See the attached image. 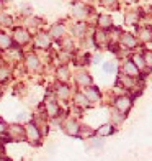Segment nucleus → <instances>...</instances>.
Segmentation results:
<instances>
[{
  "instance_id": "a878e982",
  "label": "nucleus",
  "mask_w": 152,
  "mask_h": 161,
  "mask_svg": "<svg viewBox=\"0 0 152 161\" xmlns=\"http://www.w3.org/2000/svg\"><path fill=\"white\" fill-rule=\"evenodd\" d=\"M8 76H10V71H8V68H5V66H2V68H0V80H7V79H8Z\"/></svg>"
},
{
  "instance_id": "f8f14e48",
  "label": "nucleus",
  "mask_w": 152,
  "mask_h": 161,
  "mask_svg": "<svg viewBox=\"0 0 152 161\" xmlns=\"http://www.w3.org/2000/svg\"><path fill=\"white\" fill-rule=\"evenodd\" d=\"M75 80H77V84H80V86H84V87H89V86L92 84V77L87 74V72H79L77 77H75Z\"/></svg>"
},
{
  "instance_id": "bb28decb",
  "label": "nucleus",
  "mask_w": 152,
  "mask_h": 161,
  "mask_svg": "<svg viewBox=\"0 0 152 161\" xmlns=\"http://www.w3.org/2000/svg\"><path fill=\"white\" fill-rule=\"evenodd\" d=\"M92 146H95V148H100V146H103V140H100V138H93L90 142Z\"/></svg>"
},
{
  "instance_id": "412c9836",
  "label": "nucleus",
  "mask_w": 152,
  "mask_h": 161,
  "mask_svg": "<svg viewBox=\"0 0 152 161\" xmlns=\"http://www.w3.org/2000/svg\"><path fill=\"white\" fill-rule=\"evenodd\" d=\"M133 63H134V66H136L137 69H142L144 66H146V64H144V58L141 54H134L133 56Z\"/></svg>"
},
{
  "instance_id": "a211bd4d",
  "label": "nucleus",
  "mask_w": 152,
  "mask_h": 161,
  "mask_svg": "<svg viewBox=\"0 0 152 161\" xmlns=\"http://www.w3.org/2000/svg\"><path fill=\"white\" fill-rule=\"evenodd\" d=\"M95 45H98V46L106 45V33L105 31H97L95 33Z\"/></svg>"
},
{
  "instance_id": "39448f33",
  "label": "nucleus",
  "mask_w": 152,
  "mask_h": 161,
  "mask_svg": "<svg viewBox=\"0 0 152 161\" xmlns=\"http://www.w3.org/2000/svg\"><path fill=\"white\" fill-rule=\"evenodd\" d=\"M84 96L89 99V102H97V100H100V91L97 89V87H93V86H89L85 89Z\"/></svg>"
},
{
  "instance_id": "f3484780",
  "label": "nucleus",
  "mask_w": 152,
  "mask_h": 161,
  "mask_svg": "<svg viewBox=\"0 0 152 161\" xmlns=\"http://www.w3.org/2000/svg\"><path fill=\"white\" fill-rule=\"evenodd\" d=\"M62 33H64V26L61 23H56V25L51 26V36H53V38H59Z\"/></svg>"
},
{
  "instance_id": "7c9ffc66",
  "label": "nucleus",
  "mask_w": 152,
  "mask_h": 161,
  "mask_svg": "<svg viewBox=\"0 0 152 161\" xmlns=\"http://www.w3.org/2000/svg\"><path fill=\"white\" fill-rule=\"evenodd\" d=\"M126 21H128V23H136V21H137V18H136V13H129Z\"/></svg>"
},
{
  "instance_id": "0eeeda50",
  "label": "nucleus",
  "mask_w": 152,
  "mask_h": 161,
  "mask_svg": "<svg viewBox=\"0 0 152 161\" xmlns=\"http://www.w3.org/2000/svg\"><path fill=\"white\" fill-rule=\"evenodd\" d=\"M123 72H124V76H129V77H134L139 74V69L134 66L133 61H126L124 66H123Z\"/></svg>"
},
{
  "instance_id": "cd10ccee",
  "label": "nucleus",
  "mask_w": 152,
  "mask_h": 161,
  "mask_svg": "<svg viewBox=\"0 0 152 161\" xmlns=\"http://www.w3.org/2000/svg\"><path fill=\"white\" fill-rule=\"evenodd\" d=\"M103 69H105V72H113L114 71V64L113 63H105L103 64Z\"/></svg>"
},
{
  "instance_id": "423d86ee",
  "label": "nucleus",
  "mask_w": 152,
  "mask_h": 161,
  "mask_svg": "<svg viewBox=\"0 0 152 161\" xmlns=\"http://www.w3.org/2000/svg\"><path fill=\"white\" fill-rule=\"evenodd\" d=\"M25 66H26L28 71H36V69L39 68V59H38V56L28 54L26 59H25Z\"/></svg>"
},
{
  "instance_id": "dca6fc26",
  "label": "nucleus",
  "mask_w": 152,
  "mask_h": 161,
  "mask_svg": "<svg viewBox=\"0 0 152 161\" xmlns=\"http://www.w3.org/2000/svg\"><path fill=\"white\" fill-rule=\"evenodd\" d=\"M119 84L123 86V87H126V89H131V87L134 86V80H133V77H129V76H119Z\"/></svg>"
},
{
  "instance_id": "c756f323",
  "label": "nucleus",
  "mask_w": 152,
  "mask_h": 161,
  "mask_svg": "<svg viewBox=\"0 0 152 161\" xmlns=\"http://www.w3.org/2000/svg\"><path fill=\"white\" fill-rule=\"evenodd\" d=\"M84 30H85V25H77L75 26V35H84Z\"/></svg>"
},
{
  "instance_id": "4be33fe9",
  "label": "nucleus",
  "mask_w": 152,
  "mask_h": 161,
  "mask_svg": "<svg viewBox=\"0 0 152 161\" xmlns=\"http://www.w3.org/2000/svg\"><path fill=\"white\" fill-rule=\"evenodd\" d=\"M141 40L142 41H150L152 40V28H144V30H141Z\"/></svg>"
},
{
  "instance_id": "b1692460",
  "label": "nucleus",
  "mask_w": 152,
  "mask_h": 161,
  "mask_svg": "<svg viewBox=\"0 0 152 161\" xmlns=\"http://www.w3.org/2000/svg\"><path fill=\"white\" fill-rule=\"evenodd\" d=\"M142 58H144V64H146L149 69H152V53L150 51H146V53L142 54Z\"/></svg>"
},
{
  "instance_id": "7ed1b4c3",
  "label": "nucleus",
  "mask_w": 152,
  "mask_h": 161,
  "mask_svg": "<svg viewBox=\"0 0 152 161\" xmlns=\"http://www.w3.org/2000/svg\"><path fill=\"white\" fill-rule=\"evenodd\" d=\"M64 131L70 136H75V135L80 133V125H79L75 120H67L64 123Z\"/></svg>"
},
{
  "instance_id": "72a5a7b5",
  "label": "nucleus",
  "mask_w": 152,
  "mask_h": 161,
  "mask_svg": "<svg viewBox=\"0 0 152 161\" xmlns=\"http://www.w3.org/2000/svg\"><path fill=\"white\" fill-rule=\"evenodd\" d=\"M26 117H28L26 112H20V114H18V120H23V119H26Z\"/></svg>"
},
{
  "instance_id": "20e7f679",
  "label": "nucleus",
  "mask_w": 152,
  "mask_h": 161,
  "mask_svg": "<svg viewBox=\"0 0 152 161\" xmlns=\"http://www.w3.org/2000/svg\"><path fill=\"white\" fill-rule=\"evenodd\" d=\"M44 107H46V114H48L49 117H57V115H59V105L56 104V100L46 99Z\"/></svg>"
},
{
  "instance_id": "6ab92c4d",
  "label": "nucleus",
  "mask_w": 152,
  "mask_h": 161,
  "mask_svg": "<svg viewBox=\"0 0 152 161\" xmlns=\"http://www.w3.org/2000/svg\"><path fill=\"white\" fill-rule=\"evenodd\" d=\"M85 13H87L85 7H84L82 3H75V7H74V15H75L77 18H84Z\"/></svg>"
},
{
  "instance_id": "f03ea898",
  "label": "nucleus",
  "mask_w": 152,
  "mask_h": 161,
  "mask_svg": "<svg viewBox=\"0 0 152 161\" xmlns=\"http://www.w3.org/2000/svg\"><path fill=\"white\" fill-rule=\"evenodd\" d=\"M131 105H133V100L128 96H119L114 100V107H116V110L121 112V114H126L129 108H131Z\"/></svg>"
},
{
  "instance_id": "393cba45",
  "label": "nucleus",
  "mask_w": 152,
  "mask_h": 161,
  "mask_svg": "<svg viewBox=\"0 0 152 161\" xmlns=\"http://www.w3.org/2000/svg\"><path fill=\"white\" fill-rule=\"evenodd\" d=\"M98 23H100V26L108 28V26H111V18H110V17H100Z\"/></svg>"
},
{
  "instance_id": "f704fd0d",
  "label": "nucleus",
  "mask_w": 152,
  "mask_h": 161,
  "mask_svg": "<svg viewBox=\"0 0 152 161\" xmlns=\"http://www.w3.org/2000/svg\"><path fill=\"white\" fill-rule=\"evenodd\" d=\"M0 161H8V159H5V158H0Z\"/></svg>"
},
{
  "instance_id": "aec40b11",
  "label": "nucleus",
  "mask_w": 152,
  "mask_h": 161,
  "mask_svg": "<svg viewBox=\"0 0 152 161\" xmlns=\"http://www.w3.org/2000/svg\"><path fill=\"white\" fill-rule=\"evenodd\" d=\"M75 104L80 105V107H89L90 102H89V99H87L84 94H77V96H75Z\"/></svg>"
},
{
  "instance_id": "ddd939ff",
  "label": "nucleus",
  "mask_w": 152,
  "mask_h": 161,
  "mask_svg": "<svg viewBox=\"0 0 152 161\" xmlns=\"http://www.w3.org/2000/svg\"><path fill=\"white\" fill-rule=\"evenodd\" d=\"M49 36L46 33H38V36H36V46H39V48H48L49 46Z\"/></svg>"
},
{
  "instance_id": "2f4dec72",
  "label": "nucleus",
  "mask_w": 152,
  "mask_h": 161,
  "mask_svg": "<svg viewBox=\"0 0 152 161\" xmlns=\"http://www.w3.org/2000/svg\"><path fill=\"white\" fill-rule=\"evenodd\" d=\"M103 3H105L106 7H114V5H116V2H114V0H103Z\"/></svg>"
},
{
  "instance_id": "1a4fd4ad",
  "label": "nucleus",
  "mask_w": 152,
  "mask_h": 161,
  "mask_svg": "<svg viewBox=\"0 0 152 161\" xmlns=\"http://www.w3.org/2000/svg\"><path fill=\"white\" fill-rule=\"evenodd\" d=\"M13 38H15L20 45H25V43H28V40H30V35H28L25 30H21V28H17L15 35H13Z\"/></svg>"
},
{
  "instance_id": "2eb2a0df",
  "label": "nucleus",
  "mask_w": 152,
  "mask_h": 161,
  "mask_svg": "<svg viewBox=\"0 0 152 161\" xmlns=\"http://www.w3.org/2000/svg\"><path fill=\"white\" fill-rule=\"evenodd\" d=\"M56 76H57V79H59L61 82H66V80L69 79V69L66 68V66H61V68L57 69Z\"/></svg>"
},
{
  "instance_id": "473e14b6",
  "label": "nucleus",
  "mask_w": 152,
  "mask_h": 161,
  "mask_svg": "<svg viewBox=\"0 0 152 161\" xmlns=\"http://www.w3.org/2000/svg\"><path fill=\"white\" fill-rule=\"evenodd\" d=\"M5 128H7V125H5V122L0 119V133H2V131H5Z\"/></svg>"
},
{
  "instance_id": "c85d7f7f",
  "label": "nucleus",
  "mask_w": 152,
  "mask_h": 161,
  "mask_svg": "<svg viewBox=\"0 0 152 161\" xmlns=\"http://www.w3.org/2000/svg\"><path fill=\"white\" fill-rule=\"evenodd\" d=\"M0 21H2L3 25H10L12 23V18L8 15H0Z\"/></svg>"
},
{
  "instance_id": "c9c22d12",
  "label": "nucleus",
  "mask_w": 152,
  "mask_h": 161,
  "mask_svg": "<svg viewBox=\"0 0 152 161\" xmlns=\"http://www.w3.org/2000/svg\"><path fill=\"white\" fill-rule=\"evenodd\" d=\"M0 97H2V91H0Z\"/></svg>"
},
{
  "instance_id": "5701e85b",
  "label": "nucleus",
  "mask_w": 152,
  "mask_h": 161,
  "mask_svg": "<svg viewBox=\"0 0 152 161\" xmlns=\"http://www.w3.org/2000/svg\"><path fill=\"white\" fill-rule=\"evenodd\" d=\"M10 45H12V40L7 35L0 33V48H8Z\"/></svg>"
},
{
  "instance_id": "9b49d317",
  "label": "nucleus",
  "mask_w": 152,
  "mask_h": 161,
  "mask_svg": "<svg viewBox=\"0 0 152 161\" xmlns=\"http://www.w3.org/2000/svg\"><path fill=\"white\" fill-rule=\"evenodd\" d=\"M56 96L59 97V99H69V96H70V91H69V87L66 86V84H59L56 87Z\"/></svg>"
},
{
  "instance_id": "9d476101",
  "label": "nucleus",
  "mask_w": 152,
  "mask_h": 161,
  "mask_svg": "<svg viewBox=\"0 0 152 161\" xmlns=\"http://www.w3.org/2000/svg\"><path fill=\"white\" fill-rule=\"evenodd\" d=\"M10 135L13 140H20V138L25 136V128L21 125H12L10 127Z\"/></svg>"
},
{
  "instance_id": "6e6552de",
  "label": "nucleus",
  "mask_w": 152,
  "mask_h": 161,
  "mask_svg": "<svg viewBox=\"0 0 152 161\" xmlns=\"http://www.w3.org/2000/svg\"><path fill=\"white\" fill-rule=\"evenodd\" d=\"M119 43L124 48H134L136 46V40H134V36L133 35H129V33H123L121 35V38H119Z\"/></svg>"
},
{
  "instance_id": "4468645a",
  "label": "nucleus",
  "mask_w": 152,
  "mask_h": 161,
  "mask_svg": "<svg viewBox=\"0 0 152 161\" xmlns=\"http://www.w3.org/2000/svg\"><path fill=\"white\" fill-rule=\"evenodd\" d=\"M113 131H114V128H113L111 123H105L103 127H100V128L97 130V135H98V136H108V135H111Z\"/></svg>"
},
{
  "instance_id": "f257e3e1",
  "label": "nucleus",
  "mask_w": 152,
  "mask_h": 161,
  "mask_svg": "<svg viewBox=\"0 0 152 161\" xmlns=\"http://www.w3.org/2000/svg\"><path fill=\"white\" fill-rule=\"evenodd\" d=\"M25 138L28 142H30L31 145H38L39 143V140H41V131H39V128H38V125H36L34 122H30L26 125V128H25Z\"/></svg>"
}]
</instances>
